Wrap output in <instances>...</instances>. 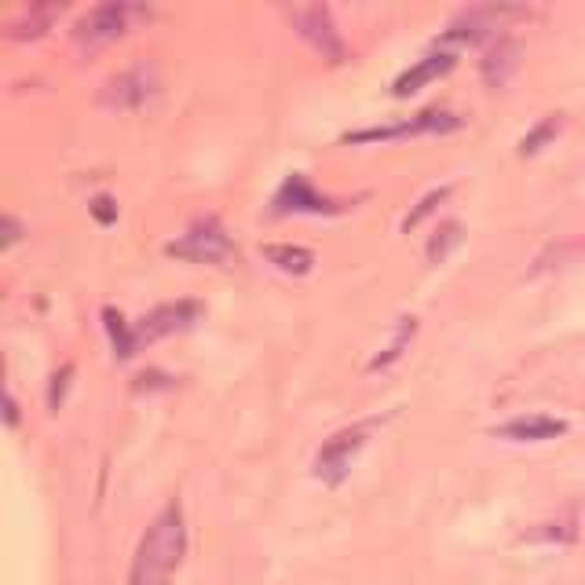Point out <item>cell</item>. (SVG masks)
<instances>
[{"instance_id":"6da1fadb","label":"cell","mask_w":585,"mask_h":585,"mask_svg":"<svg viewBox=\"0 0 585 585\" xmlns=\"http://www.w3.org/2000/svg\"><path fill=\"white\" fill-rule=\"evenodd\" d=\"M187 557V524H183V505L169 502L139 538L133 560V585H169Z\"/></svg>"},{"instance_id":"7a4b0ae2","label":"cell","mask_w":585,"mask_h":585,"mask_svg":"<svg viewBox=\"0 0 585 585\" xmlns=\"http://www.w3.org/2000/svg\"><path fill=\"white\" fill-rule=\"evenodd\" d=\"M377 425H381V417H363V421H355V425H344L341 432H333V436L319 447L316 461H311L316 480H322L326 486H341L348 480L355 458H359L363 447L370 443Z\"/></svg>"},{"instance_id":"3957f363","label":"cell","mask_w":585,"mask_h":585,"mask_svg":"<svg viewBox=\"0 0 585 585\" xmlns=\"http://www.w3.org/2000/svg\"><path fill=\"white\" fill-rule=\"evenodd\" d=\"M165 256L191 260V264L227 267V264H234L238 245L231 242L227 227L216 220V216H198V220H191V227L176 238V242L165 245Z\"/></svg>"},{"instance_id":"277c9868","label":"cell","mask_w":585,"mask_h":585,"mask_svg":"<svg viewBox=\"0 0 585 585\" xmlns=\"http://www.w3.org/2000/svg\"><path fill=\"white\" fill-rule=\"evenodd\" d=\"M154 15L147 4H128V0H111V4H100L92 12H84L78 23H73V41L81 48H103L111 41L125 37L136 23H147Z\"/></svg>"},{"instance_id":"5b68a950","label":"cell","mask_w":585,"mask_h":585,"mask_svg":"<svg viewBox=\"0 0 585 585\" xmlns=\"http://www.w3.org/2000/svg\"><path fill=\"white\" fill-rule=\"evenodd\" d=\"M158 89H161L158 67L139 59L133 67L117 70L114 78H106V84L100 89V106H106V111H139V106L154 100Z\"/></svg>"},{"instance_id":"8992f818","label":"cell","mask_w":585,"mask_h":585,"mask_svg":"<svg viewBox=\"0 0 585 585\" xmlns=\"http://www.w3.org/2000/svg\"><path fill=\"white\" fill-rule=\"evenodd\" d=\"M271 213L275 216H341L348 213V202H337L322 194L305 172H289L282 187L271 198Z\"/></svg>"},{"instance_id":"52a82bcc","label":"cell","mask_w":585,"mask_h":585,"mask_svg":"<svg viewBox=\"0 0 585 585\" xmlns=\"http://www.w3.org/2000/svg\"><path fill=\"white\" fill-rule=\"evenodd\" d=\"M464 117H458L454 111H443V106H428L414 117H403L395 125H377V128H359V133H348L344 139L348 144H388V139H406V136H443L461 128Z\"/></svg>"},{"instance_id":"ba28073f","label":"cell","mask_w":585,"mask_h":585,"mask_svg":"<svg viewBox=\"0 0 585 585\" xmlns=\"http://www.w3.org/2000/svg\"><path fill=\"white\" fill-rule=\"evenodd\" d=\"M202 316H205V305H198V300H169V305L150 308L144 319L133 322L136 348H144V344H154L161 337H172V333L191 330Z\"/></svg>"},{"instance_id":"9c48e42d","label":"cell","mask_w":585,"mask_h":585,"mask_svg":"<svg viewBox=\"0 0 585 585\" xmlns=\"http://www.w3.org/2000/svg\"><path fill=\"white\" fill-rule=\"evenodd\" d=\"M289 23L297 26V34L308 41L311 48L319 51L322 59L330 62H344L348 56V45H344L337 23H333V12L326 4H308V8H297V12L289 15Z\"/></svg>"},{"instance_id":"30bf717a","label":"cell","mask_w":585,"mask_h":585,"mask_svg":"<svg viewBox=\"0 0 585 585\" xmlns=\"http://www.w3.org/2000/svg\"><path fill=\"white\" fill-rule=\"evenodd\" d=\"M454 67H458V51L432 48L428 56H421V59L414 62V67L399 73L395 84H392V95H395V100H406V95L421 92V89H425V84L439 81V78H447V73H450Z\"/></svg>"},{"instance_id":"8fae6325","label":"cell","mask_w":585,"mask_h":585,"mask_svg":"<svg viewBox=\"0 0 585 585\" xmlns=\"http://www.w3.org/2000/svg\"><path fill=\"white\" fill-rule=\"evenodd\" d=\"M567 432V421L552 417V414H519L505 425L494 428L497 439H513V443H546V439H560Z\"/></svg>"},{"instance_id":"7c38bea8","label":"cell","mask_w":585,"mask_h":585,"mask_svg":"<svg viewBox=\"0 0 585 585\" xmlns=\"http://www.w3.org/2000/svg\"><path fill=\"white\" fill-rule=\"evenodd\" d=\"M516 67H519V41L508 37V34L497 37L494 45L486 48V56H483V62H480L483 81L491 84V89H502V84L513 78Z\"/></svg>"},{"instance_id":"4fadbf2b","label":"cell","mask_w":585,"mask_h":585,"mask_svg":"<svg viewBox=\"0 0 585 585\" xmlns=\"http://www.w3.org/2000/svg\"><path fill=\"white\" fill-rule=\"evenodd\" d=\"M264 260H267V264H275L282 275H297V278L311 275V267H316V253L305 249V245H292V242L264 245Z\"/></svg>"},{"instance_id":"5bb4252c","label":"cell","mask_w":585,"mask_h":585,"mask_svg":"<svg viewBox=\"0 0 585 585\" xmlns=\"http://www.w3.org/2000/svg\"><path fill=\"white\" fill-rule=\"evenodd\" d=\"M103 322H106V333H111V344H114L117 359H133V355L139 352L133 322H125V316L117 308H103Z\"/></svg>"},{"instance_id":"9a60e30c","label":"cell","mask_w":585,"mask_h":585,"mask_svg":"<svg viewBox=\"0 0 585 585\" xmlns=\"http://www.w3.org/2000/svg\"><path fill=\"white\" fill-rule=\"evenodd\" d=\"M414 333H417V319H414V316H410V319H399L392 344H388V348H385L381 355H374V359H370V370H388V366H392V363L403 359V352L410 348Z\"/></svg>"},{"instance_id":"2e32d148","label":"cell","mask_w":585,"mask_h":585,"mask_svg":"<svg viewBox=\"0 0 585 585\" xmlns=\"http://www.w3.org/2000/svg\"><path fill=\"white\" fill-rule=\"evenodd\" d=\"M62 12V8L56 4H45V8H30V12L23 19H15L12 26H8V34L19 37V41H26V37H41L45 30L51 26V19H56Z\"/></svg>"},{"instance_id":"e0dca14e","label":"cell","mask_w":585,"mask_h":585,"mask_svg":"<svg viewBox=\"0 0 585 585\" xmlns=\"http://www.w3.org/2000/svg\"><path fill=\"white\" fill-rule=\"evenodd\" d=\"M563 128V117L560 114H549V117H541V122L530 128V133L519 139V154L530 158V154H538L541 147H549L552 139H557V133Z\"/></svg>"},{"instance_id":"ac0fdd59","label":"cell","mask_w":585,"mask_h":585,"mask_svg":"<svg viewBox=\"0 0 585 585\" xmlns=\"http://www.w3.org/2000/svg\"><path fill=\"white\" fill-rule=\"evenodd\" d=\"M454 245H461V223H458V220H443V223L436 227V234L428 238L425 253H428L432 264H443V260L450 256Z\"/></svg>"},{"instance_id":"d6986e66","label":"cell","mask_w":585,"mask_h":585,"mask_svg":"<svg viewBox=\"0 0 585 585\" xmlns=\"http://www.w3.org/2000/svg\"><path fill=\"white\" fill-rule=\"evenodd\" d=\"M450 191H454L450 183H447V187H436V191H428L425 198L417 202V209H414V213H406V220H403V231L410 234V231H414V227H417L421 220H425L428 213H436V205H439V202H447V198H450Z\"/></svg>"},{"instance_id":"ffe728a7","label":"cell","mask_w":585,"mask_h":585,"mask_svg":"<svg viewBox=\"0 0 585 585\" xmlns=\"http://www.w3.org/2000/svg\"><path fill=\"white\" fill-rule=\"evenodd\" d=\"M70 377H73V366L67 363L62 370L51 377V388H48V406L51 410H59L62 406V395H67V385H70Z\"/></svg>"},{"instance_id":"44dd1931","label":"cell","mask_w":585,"mask_h":585,"mask_svg":"<svg viewBox=\"0 0 585 585\" xmlns=\"http://www.w3.org/2000/svg\"><path fill=\"white\" fill-rule=\"evenodd\" d=\"M89 209H92V216H95V220H100L103 227L117 220V205H114L111 198H106V194H95V198H92V205H89Z\"/></svg>"},{"instance_id":"7402d4cb","label":"cell","mask_w":585,"mask_h":585,"mask_svg":"<svg viewBox=\"0 0 585 585\" xmlns=\"http://www.w3.org/2000/svg\"><path fill=\"white\" fill-rule=\"evenodd\" d=\"M19 242V220L15 216H4V249H12Z\"/></svg>"},{"instance_id":"603a6c76","label":"cell","mask_w":585,"mask_h":585,"mask_svg":"<svg viewBox=\"0 0 585 585\" xmlns=\"http://www.w3.org/2000/svg\"><path fill=\"white\" fill-rule=\"evenodd\" d=\"M8 425H19V403H15V395H8Z\"/></svg>"}]
</instances>
